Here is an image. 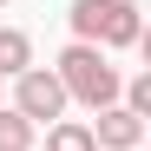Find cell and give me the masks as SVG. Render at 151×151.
I'll return each instance as SVG.
<instances>
[{"instance_id":"obj_1","label":"cell","mask_w":151,"mask_h":151,"mask_svg":"<svg viewBox=\"0 0 151 151\" xmlns=\"http://www.w3.org/2000/svg\"><path fill=\"white\" fill-rule=\"evenodd\" d=\"M66 20H72V40H79V46H99V53L145 40V20H138L132 0H72Z\"/></svg>"},{"instance_id":"obj_2","label":"cell","mask_w":151,"mask_h":151,"mask_svg":"<svg viewBox=\"0 0 151 151\" xmlns=\"http://www.w3.org/2000/svg\"><path fill=\"white\" fill-rule=\"evenodd\" d=\"M53 79L66 86V99H79V105H92V112H105V105H118V66L99 53V46H79L72 40L66 53H59V66H53Z\"/></svg>"},{"instance_id":"obj_3","label":"cell","mask_w":151,"mask_h":151,"mask_svg":"<svg viewBox=\"0 0 151 151\" xmlns=\"http://www.w3.org/2000/svg\"><path fill=\"white\" fill-rule=\"evenodd\" d=\"M66 105H72V99H66V86L53 79V66H27V72L13 79V112L27 118L33 132H40L46 118H66Z\"/></svg>"},{"instance_id":"obj_4","label":"cell","mask_w":151,"mask_h":151,"mask_svg":"<svg viewBox=\"0 0 151 151\" xmlns=\"http://www.w3.org/2000/svg\"><path fill=\"white\" fill-rule=\"evenodd\" d=\"M92 145H99V151H138V145H145V118H132L125 105H105L99 125H92Z\"/></svg>"},{"instance_id":"obj_5","label":"cell","mask_w":151,"mask_h":151,"mask_svg":"<svg viewBox=\"0 0 151 151\" xmlns=\"http://www.w3.org/2000/svg\"><path fill=\"white\" fill-rule=\"evenodd\" d=\"M27 66H33V40L20 27H0V79H20Z\"/></svg>"},{"instance_id":"obj_6","label":"cell","mask_w":151,"mask_h":151,"mask_svg":"<svg viewBox=\"0 0 151 151\" xmlns=\"http://www.w3.org/2000/svg\"><path fill=\"white\" fill-rule=\"evenodd\" d=\"M46 151H99V145H92V125L53 118V125H46Z\"/></svg>"},{"instance_id":"obj_7","label":"cell","mask_w":151,"mask_h":151,"mask_svg":"<svg viewBox=\"0 0 151 151\" xmlns=\"http://www.w3.org/2000/svg\"><path fill=\"white\" fill-rule=\"evenodd\" d=\"M33 138L40 132H33L27 118H20L13 105H0V151H33Z\"/></svg>"},{"instance_id":"obj_8","label":"cell","mask_w":151,"mask_h":151,"mask_svg":"<svg viewBox=\"0 0 151 151\" xmlns=\"http://www.w3.org/2000/svg\"><path fill=\"white\" fill-rule=\"evenodd\" d=\"M0 105H7V79H0Z\"/></svg>"},{"instance_id":"obj_9","label":"cell","mask_w":151,"mask_h":151,"mask_svg":"<svg viewBox=\"0 0 151 151\" xmlns=\"http://www.w3.org/2000/svg\"><path fill=\"white\" fill-rule=\"evenodd\" d=\"M0 7H7V0H0Z\"/></svg>"}]
</instances>
